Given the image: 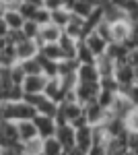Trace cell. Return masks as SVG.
Returning a JSON list of instances; mask_svg holds the SVG:
<instances>
[{
    "instance_id": "obj_1",
    "label": "cell",
    "mask_w": 138,
    "mask_h": 155,
    "mask_svg": "<svg viewBox=\"0 0 138 155\" xmlns=\"http://www.w3.org/2000/svg\"><path fill=\"white\" fill-rule=\"evenodd\" d=\"M2 110V116L4 120H8V122H25V120H33L37 116V112H35V107H31L29 104H25V101H6V104H2L0 106Z\"/></svg>"
},
{
    "instance_id": "obj_2",
    "label": "cell",
    "mask_w": 138,
    "mask_h": 155,
    "mask_svg": "<svg viewBox=\"0 0 138 155\" xmlns=\"http://www.w3.org/2000/svg\"><path fill=\"white\" fill-rule=\"evenodd\" d=\"M99 83H79L74 87V101L79 104V106H87V104H91L97 99L99 95Z\"/></svg>"
},
{
    "instance_id": "obj_3",
    "label": "cell",
    "mask_w": 138,
    "mask_h": 155,
    "mask_svg": "<svg viewBox=\"0 0 138 155\" xmlns=\"http://www.w3.org/2000/svg\"><path fill=\"white\" fill-rule=\"evenodd\" d=\"M82 116H85L87 124H89L91 128H97V126H103V122L107 120L109 114H107L97 101H91V104L82 106Z\"/></svg>"
},
{
    "instance_id": "obj_4",
    "label": "cell",
    "mask_w": 138,
    "mask_h": 155,
    "mask_svg": "<svg viewBox=\"0 0 138 155\" xmlns=\"http://www.w3.org/2000/svg\"><path fill=\"white\" fill-rule=\"evenodd\" d=\"M17 145H21L19 132H17V124L4 120L0 124V149H11V147H17Z\"/></svg>"
},
{
    "instance_id": "obj_5",
    "label": "cell",
    "mask_w": 138,
    "mask_h": 155,
    "mask_svg": "<svg viewBox=\"0 0 138 155\" xmlns=\"http://www.w3.org/2000/svg\"><path fill=\"white\" fill-rule=\"evenodd\" d=\"M31 122H33L35 130H37V139L46 141V139H52V137L56 134V122H54L52 116H41V114H37Z\"/></svg>"
},
{
    "instance_id": "obj_6",
    "label": "cell",
    "mask_w": 138,
    "mask_h": 155,
    "mask_svg": "<svg viewBox=\"0 0 138 155\" xmlns=\"http://www.w3.org/2000/svg\"><path fill=\"white\" fill-rule=\"evenodd\" d=\"M82 44L91 50V54L95 56V58H101V56L105 54V50H107V46H109V44H107V41H105L103 37L97 33V31L87 33V35H85V39H82Z\"/></svg>"
},
{
    "instance_id": "obj_7",
    "label": "cell",
    "mask_w": 138,
    "mask_h": 155,
    "mask_svg": "<svg viewBox=\"0 0 138 155\" xmlns=\"http://www.w3.org/2000/svg\"><path fill=\"white\" fill-rule=\"evenodd\" d=\"M46 77L43 74H33V77H25L21 89H23L25 95H41L43 93V87H46Z\"/></svg>"
},
{
    "instance_id": "obj_8",
    "label": "cell",
    "mask_w": 138,
    "mask_h": 155,
    "mask_svg": "<svg viewBox=\"0 0 138 155\" xmlns=\"http://www.w3.org/2000/svg\"><path fill=\"white\" fill-rule=\"evenodd\" d=\"M37 44H35L33 39H23L21 44H17L14 46V54H17V62L21 64V62H27V60H33L37 56Z\"/></svg>"
},
{
    "instance_id": "obj_9",
    "label": "cell",
    "mask_w": 138,
    "mask_h": 155,
    "mask_svg": "<svg viewBox=\"0 0 138 155\" xmlns=\"http://www.w3.org/2000/svg\"><path fill=\"white\" fill-rule=\"evenodd\" d=\"M64 8L72 15V17H79V19H87L95 8V2H87V0H79V2H64Z\"/></svg>"
},
{
    "instance_id": "obj_10",
    "label": "cell",
    "mask_w": 138,
    "mask_h": 155,
    "mask_svg": "<svg viewBox=\"0 0 138 155\" xmlns=\"http://www.w3.org/2000/svg\"><path fill=\"white\" fill-rule=\"evenodd\" d=\"M74 147L81 153H87L93 147V128L91 126H82L79 130H74Z\"/></svg>"
},
{
    "instance_id": "obj_11",
    "label": "cell",
    "mask_w": 138,
    "mask_h": 155,
    "mask_svg": "<svg viewBox=\"0 0 138 155\" xmlns=\"http://www.w3.org/2000/svg\"><path fill=\"white\" fill-rule=\"evenodd\" d=\"M54 139L60 143V147H62V151H64V153H66V151H70V149H74V128H72L70 124L56 128Z\"/></svg>"
},
{
    "instance_id": "obj_12",
    "label": "cell",
    "mask_w": 138,
    "mask_h": 155,
    "mask_svg": "<svg viewBox=\"0 0 138 155\" xmlns=\"http://www.w3.org/2000/svg\"><path fill=\"white\" fill-rule=\"evenodd\" d=\"M128 35H130V23H128V19H120V21H115V23H109L111 44H122Z\"/></svg>"
},
{
    "instance_id": "obj_13",
    "label": "cell",
    "mask_w": 138,
    "mask_h": 155,
    "mask_svg": "<svg viewBox=\"0 0 138 155\" xmlns=\"http://www.w3.org/2000/svg\"><path fill=\"white\" fill-rule=\"evenodd\" d=\"M14 8L25 21H33L35 12L41 8V0H21V2L14 4Z\"/></svg>"
},
{
    "instance_id": "obj_14",
    "label": "cell",
    "mask_w": 138,
    "mask_h": 155,
    "mask_svg": "<svg viewBox=\"0 0 138 155\" xmlns=\"http://www.w3.org/2000/svg\"><path fill=\"white\" fill-rule=\"evenodd\" d=\"M114 81L117 85H134V81H136V71L130 68L128 64H117L114 68Z\"/></svg>"
},
{
    "instance_id": "obj_15",
    "label": "cell",
    "mask_w": 138,
    "mask_h": 155,
    "mask_svg": "<svg viewBox=\"0 0 138 155\" xmlns=\"http://www.w3.org/2000/svg\"><path fill=\"white\" fill-rule=\"evenodd\" d=\"M76 83H99V72L95 64H79Z\"/></svg>"
},
{
    "instance_id": "obj_16",
    "label": "cell",
    "mask_w": 138,
    "mask_h": 155,
    "mask_svg": "<svg viewBox=\"0 0 138 155\" xmlns=\"http://www.w3.org/2000/svg\"><path fill=\"white\" fill-rule=\"evenodd\" d=\"M17 132H19V141H21V145L29 143V141H33V139H37V130H35V126H33L31 120L17 122Z\"/></svg>"
},
{
    "instance_id": "obj_17",
    "label": "cell",
    "mask_w": 138,
    "mask_h": 155,
    "mask_svg": "<svg viewBox=\"0 0 138 155\" xmlns=\"http://www.w3.org/2000/svg\"><path fill=\"white\" fill-rule=\"evenodd\" d=\"M37 56L43 60H50V62H62L64 60V54L60 52L58 44H46V46H41L39 52H37Z\"/></svg>"
},
{
    "instance_id": "obj_18",
    "label": "cell",
    "mask_w": 138,
    "mask_h": 155,
    "mask_svg": "<svg viewBox=\"0 0 138 155\" xmlns=\"http://www.w3.org/2000/svg\"><path fill=\"white\" fill-rule=\"evenodd\" d=\"M76 44H79V41H74V39H70V37H66L64 33H62L60 41H58V48H60L62 54H64V60L74 58V54H76Z\"/></svg>"
},
{
    "instance_id": "obj_19",
    "label": "cell",
    "mask_w": 138,
    "mask_h": 155,
    "mask_svg": "<svg viewBox=\"0 0 138 155\" xmlns=\"http://www.w3.org/2000/svg\"><path fill=\"white\" fill-rule=\"evenodd\" d=\"M74 60L79 62V64H95V56L91 54V50L87 48L82 41H79L76 44V54H74Z\"/></svg>"
},
{
    "instance_id": "obj_20",
    "label": "cell",
    "mask_w": 138,
    "mask_h": 155,
    "mask_svg": "<svg viewBox=\"0 0 138 155\" xmlns=\"http://www.w3.org/2000/svg\"><path fill=\"white\" fill-rule=\"evenodd\" d=\"M70 17H72V15H70V12L66 11L64 6H62L60 11L50 12V23H52V25H56V27H60V29H64V27H66V23L70 21Z\"/></svg>"
},
{
    "instance_id": "obj_21",
    "label": "cell",
    "mask_w": 138,
    "mask_h": 155,
    "mask_svg": "<svg viewBox=\"0 0 138 155\" xmlns=\"http://www.w3.org/2000/svg\"><path fill=\"white\" fill-rule=\"evenodd\" d=\"M56 110H58L56 104H54V101H50V99L43 97V95H41V99H39V104L35 106V112H37V114H41V116H52V118H54Z\"/></svg>"
},
{
    "instance_id": "obj_22",
    "label": "cell",
    "mask_w": 138,
    "mask_h": 155,
    "mask_svg": "<svg viewBox=\"0 0 138 155\" xmlns=\"http://www.w3.org/2000/svg\"><path fill=\"white\" fill-rule=\"evenodd\" d=\"M41 155H64V151H62L60 143L52 137V139L41 141Z\"/></svg>"
},
{
    "instance_id": "obj_23",
    "label": "cell",
    "mask_w": 138,
    "mask_h": 155,
    "mask_svg": "<svg viewBox=\"0 0 138 155\" xmlns=\"http://www.w3.org/2000/svg\"><path fill=\"white\" fill-rule=\"evenodd\" d=\"M21 66V71H23L25 77H33V74H41V64H39V60L35 56L33 60H27V62H21L19 64Z\"/></svg>"
},
{
    "instance_id": "obj_24",
    "label": "cell",
    "mask_w": 138,
    "mask_h": 155,
    "mask_svg": "<svg viewBox=\"0 0 138 155\" xmlns=\"http://www.w3.org/2000/svg\"><path fill=\"white\" fill-rule=\"evenodd\" d=\"M124 128L126 132H138V107H132L124 116Z\"/></svg>"
},
{
    "instance_id": "obj_25",
    "label": "cell",
    "mask_w": 138,
    "mask_h": 155,
    "mask_svg": "<svg viewBox=\"0 0 138 155\" xmlns=\"http://www.w3.org/2000/svg\"><path fill=\"white\" fill-rule=\"evenodd\" d=\"M79 68V62L74 58L70 60H62V62H58V77H66V74H74Z\"/></svg>"
},
{
    "instance_id": "obj_26",
    "label": "cell",
    "mask_w": 138,
    "mask_h": 155,
    "mask_svg": "<svg viewBox=\"0 0 138 155\" xmlns=\"http://www.w3.org/2000/svg\"><path fill=\"white\" fill-rule=\"evenodd\" d=\"M39 25L33 23V21H25L23 27H21V33L25 35V39H37L39 37Z\"/></svg>"
},
{
    "instance_id": "obj_27",
    "label": "cell",
    "mask_w": 138,
    "mask_h": 155,
    "mask_svg": "<svg viewBox=\"0 0 138 155\" xmlns=\"http://www.w3.org/2000/svg\"><path fill=\"white\" fill-rule=\"evenodd\" d=\"M115 97H117L115 93H109V91H99V95H97V99H95V101L103 107L105 112H109V110H111V106H114V101H115Z\"/></svg>"
},
{
    "instance_id": "obj_28",
    "label": "cell",
    "mask_w": 138,
    "mask_h": 155,
    "mask_svg": "<svg viewBox=\"0 0 138 155\" xmlns=\"http://www.w3.org/2000/svg\"><path fill=\"white\" fill-rule=\"evenodd\" d=\"M25 155H41V139H33L29 143H23Z\"/></svg>"
},
{
    "instance_id": "obj_29",
    "label": "cell",
    "mask_w": 138,
    "mask_h": 155,
    "mask_svg": "<svg viewBox=\"0 0 138 155\" xmlns=\"http://www.w3.org/2000/svg\"><path fill=\"white\" fill-rule=\"evenodd\" d=\"M23 89H21V85H12L11 89H8V99L6 101H23Z\"/></svg>"
},
{
    "instance_id": "obj_30",
    "label": "cell",
    "mask_w": 138,
    "mask_h": 155,
    "mask_svg": "<svg viewBox=\"0 0 138 155\" xmlns=\"http://www.w3.org/2000/svg\"><path fill=\"white\" fill-rule=\"evenodd\" d=\"M33 23H37L39 27L47 25V23H50V12L43 11V8H39V11L35 12V17H33Z\"/></svg>"
},
{
    "instance_id": "obj_31",
    "label": "cell",
    "mask_w": 138,
    "mask_h": 155,
    "mask_svg": "<svg viewBox=\"0 0 138 155\" xmlns=\"http://www.w3.org/2000/svg\"><path fill=\"white\" fill-rule=\"evenodd\" d=\"M62 6H64V2H58V0H43V2H41V8L47 11V12H56V11H60Z\"/></svg>"
},
{
    "instance_id": "obj_32",
    "label": "cell",
    "mask_w": 138,
    "mask_h": 155,
    "mask_svg": "<svg viewBox=\"0 0 138 155\" xmlns=\"http://www.w3.org/2000/svg\"><path fill=\"white\" fill-rule=\"evenodd\" d=\"M126 145H128V151H132V149H138V132H128Z\"/></svg>"
},
{
    "instance_id": "obj_33",
    "label": "cell",
    "mask_w": 138,
    "mask_h": 155,
    "mask_svg": "<svg viewBox=\"0 0 138 155\" xmlns=\"http://www.w3.org/2000/svg\"><path fill=\"white\" fill-rule=\"evenodd\" d=\"M85 155H107V145H93Z\"/></svg>"
},
{
    "instance_id": "obj_34",
    "label": "cell",
    "mask_w": 138,
    "mask_h": 155,
    "mask_svg": "<svg viewBox=\"0 0 138 155\" xmlns=\"http://www.w3.org/2000/svg\"><path fill=\"white\" fill-rule=\"evenodd\" d=\"M0 155H25L23 145H17V147H11V149H0Z\"/></svg>"
},
{
    "instance_id": "obj_35",
    "label": "cell",
    "mask_w": 138,
    "mask_h": 155,
    "mask_svg": "<svg viewBox=\"0 0 138 155\" xmlns=\"http://www.w3.org/2000/svg\"><path fill=\"white\" fill-rule=\"evenodd\" d=\"M6 33H8V29H6V25H4L2 17H0V37H6Z\"/></svg>"
}]
</instances>
